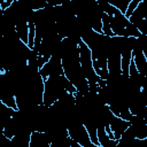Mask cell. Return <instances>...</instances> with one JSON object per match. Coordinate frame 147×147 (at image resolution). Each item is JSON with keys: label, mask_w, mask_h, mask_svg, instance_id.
<instances>
[{"label": "cell", "mask_w": 147, "mask_h": 147, "mask_svg": "<svg viewBox=\"0 0 147 147\" xmlns=\"http://www.w3.org/2000/svg\"><path fill=\"white\" fill-rule=\"evenodd\" d=\"M64 92V75H53L47 77L44 84L42 105L51 108Z\"/></svg>", "instance_id": "obj_1"}, {"label": "cell", "mask_w": 147, "mask_h": 147, "mask_svg": "<svg viewBox=\"0 0 147 147\" xmlns=\"http://www.w3.org/2000/svg\"><path fill=\"white\" fill-rule=\"evenodd\" d=\"M14 30L18 39L28 46L29 44V32H30V20H17L14 24Z\"/></svg>", "instance_id": "obj_5"}, {"label": "cell", "mask_w": 147, "mask_h": 147, "mask_svg": "<svg viewBox=\"0 0 147 147\" xmlns=\"http://www.w3.org/2000/svg\"><path fill=\"white\" fill-rule=\"evenodd\" d=\"M140 46V45H139ZM141 48H142V52H144V55H145V57H146V60H147V44H145L144 46H140Z\"/></svg>", "instance_id": "obj_9"}, {"label": "cell", "mask_w": 147, "mask_h": 147, "mask_svg": "<svg viewBox=\"0 0 147 147\" xmlns=\"http://www.w3.org/2000/svg\"><path fill=\"white\" fill-rule=\"evenodd\" d=\"M121 68H122V77L129 78V69L132 61V49H127L121 53Z\"/></svg>", "instance_id": "obj_7"}, {"label": "cell", "mask_w": 147, "mask_h": 147, "mask_svg": "<svg viewBox=\"0 0 147 147\" xmlns=\"http://www.w3.org/2000/svg\"><path fill=\"white\" fill-rule=\"evenodd\" d=\"M102 33L105 36H108V37H114V33H113V30H111V26H110L109 17L103 11H102Z\"/></svg>", "instance_id": "obj_8"}, {"label": "cell", "mask_w": 147, "mask_h": 147, "mask_svg": "<svg viewBox=\"0 0 147 147\" xmlns=\"http://www.w3.org/2000/svg\"><path fill=\"white\" fill-rule=\"evenodd\" d=\"M98 140L100 147H117L118 140L113 139L107 132L105 125H100L98 127Z\"/></svg>", "instance_id": "obj_6"}, {"label": "cell", "mask_w": 147, "mask_h": 147, "mask_svg": "<svg viewBox=\"0 0 147 147\" xmlns=\"http://www.w3.org/2000/svg\"><path fill=\"white\" fill-rule=\"evenodd\" d=\"M68 129V136L77 142L80 147H88V146H94L90 139V134L87 132V129L85 124L82 123H72ZM95 147V146H94Z\"/></svg>", "instance_id": "obj_2"}, {"label": "cell", "mask_w": 147, "mask_h": 147, "mask_svg": "<svg viewBox=\"0 0 147 147\" xmlns=\"http://www.w3.org/2000/svg\"><path fill=\"white\" fill-rule=\"evenodd\" d=\"M115 137V139L119 140L122 134L126 131V129L130 126V122L122 118V117H118V116H115L113 113L110 114L109 116V119H108V123H107Z\"/></svg>", "instance_id": "obj_3"}, {"label": "cell", "mask_w": 147, "mask_h": 147, "mask_svg": "<svg viewBox=\"0 0 147 147\" xmlns=\"http://www.w3.org/2000/svg\"><path fill=\"white\" fill-rule=\"evenodd\" d=\"M132 59H133L134 64H136L138 71L140 72V75L146 78L147 77V60L144 55L142 48L138 44H136V46L132 49Z\"/></svg>", "instance_id": "obj_4"}, {"label": "cell", "mask_w": 147, "mask_h": 147, "mask_svg": "<svg viewBox=\"0 0 147 147\" xmlns=\"http://www.w3.org/2000/svg\"><path fill=\"white\" fill-rule=\"evenodd\" d=\"M68 1H71V0H68Z\"/></svg>", "instance_id": "obj_10"}]
</instances>
